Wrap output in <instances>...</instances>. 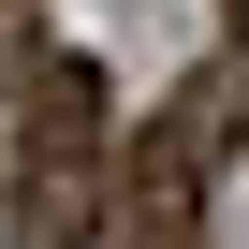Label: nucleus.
Segmentation results:
<instances>
[{
  "mask_svg": "<svg viewBox=\"0 0 249 249\" xmlns=\"http://www.w3.org/2000/svg\"><path fill=\"white\" fill-rule=\"evenodd\" d=\"M88 234H103V73L59 59L15 147V249H88Z\"/></svg>",
  "mask_w": 249,
  "mask_h": 249,
  "instance_id": "1",
  "label": "nucleus"
},
{
  "mask_svg": "<svg viewBox=\"0 0 249 249\" xmlns=\"http://www.w3.org/2000/svg\"><path fill=\"white\" fill-rule=\"evenodd\" d=\"M234 147V59H205L161 117H147V147L117 161V205H132V234H205V176Z\"/></svg>",
  "mask_w": 249,
  "mask_h": 249,
  "instance_id": "2",
  "label": "nucleus"
},
{
  "mask_svg": "<svg viewBox=\"0 0 249 249\" xmlns=\"http://www.w3.org/2000/svg\"><path fill=\"white\" fill-rule=\"evenodd\" d=\"M0 88H44V44H30L15 15H0Z\"/></svg>",
  "mask_w": 249,
  "mask_h": 249,
  "instance_id": "3",
  "label": "nucleus"
},
{
  "mask_svg": "<svg viewBox=\"0 0 249 249\" xmlns=\"http://www.w3.org/2000/svg\"><path fill=\"white\" fill-rule=\"evenodd\" d=\"M117 249H205V234H132V220H117Z\"/></svg>",
  "mask_w": 249,
  "mask_h": 249,
  "instance_id": "4",
  "label": "nucleus"
},
{
  "mask_svg": "<svg viewBox=\"0 0 249 249\" xmlns=\"http://www.w3.org/2000/svg\"><path fill=\"white\" fill-rule=\"evenodd\" d=\"M0 15H15V0H0Z\"/></svg>",
  "mask_w": 249,
  "mask_h": 249,
  "instance_id": "5",
  "label": "nucleus"
}]
</instances>
